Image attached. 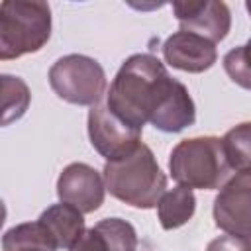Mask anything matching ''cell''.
Listing matches in <instances>:
<instances>
[{
	"label": "cell",
	"instance_id": "cell-2",
	"mask_svg": "<svg viewBox=\"0 0 251 251\" xmlns=\"http://www.w3.org/2000/svg\"><path fill=\"white\" fill-rule=\"evenodd\" d=\"M102 175L106 190L133 208H155L167 192V176L145 143L124 159L108 161Z\"/></svg>",
	"mask_w": 251,
	"mask_h": 251
},
{
	"label": "cell",
	"instance_id": "cell-9",
	"mask_svg": "<svg viewBox=\"0 0 251 251\" xmlns=\"http://www.w3.org/2000/svg\"><path fill=\"white\" fill-rule=\"evenodd\" d=\"M175 18L182 31L196 33L200 37L218 43L226 39L231 27V14L226 2L218 0H188L173 2Z\"/></svg>",
	"mask_w": 251,
	"mask_h": 251
},
{
	"label": "cell",
	"instance_id": "cell-17",
	"mask_svg": "<svg viewBox=\"0 0 251 251\" xmlns=\"http://www.w3.org/2000/svg\"><path fill=\"white\" fill-rule=\"evenodd\" d=\"M94 229L102 235L108 251H135L137 249V233L135 227L122 218H104Z\"/></svg>",
	"mask_w": 251,
	"mask_h": 251
},
{
	"label": "cell",
	"instance_id": "cell-10",
	"mask_svg": "<svg viewBox=\"0 0 251 251\" xmlns=\"http://www.w3.org/2000/svg\"><path fill=\"white\" fill-rule=\"evenodd\" d=\"M163 57L173 69L186 73H204L216 63L218 51L216 43H212L210 39L178 29L165 39Z\"/></svg>",
	"mask_w": 251,
	"mask_h": 251
},
{
	"label": "cell",
	"instance_id": "cell-18",
	"mask_svg": "<svg viewBox=\"0 0 251 251\" xmlns=\"http://www.w3.org/2000/svg\"><path fill=\"white\" fill-rule=\"evenodd\" d=\"M224 71L237 86L251 90V39L224 55Z\"/></svg>",
	"mask_w": 251,
	"mask_h": 251
},
{
	"label": "cell",
	"instance_id": "cell-6",
	"mask_svg": "<svg viewBox=\"0 0 251 251\" xmlns=\"http://www.w3.org/2000/svg\"><path fill=\"white\" fill-rule=\"evenodd\" d=\"M88 137L92 147L108 161H118L141 145V129L127 126L106 104H96L88 112Z\"/></svg>",
	"mask_w": 251,
	"mask_h": 251
},
{
	"label": "cell",
	"instance_id": "cell-21",
	"mask_svg": "<svg viewBox=\"0 0 251 251\" xmlns=\"http://www.w3.org/2000/svg\"><path fill=\"white\" fill-rule=\"evenodd\" d=\"M245 8H247V12H249V16H251V0L245 2Z\"/></svg>",
	"mask_w": 251,
	"mask_h": 251
},
{
	"label": "cell",
	"instance_id": "cell-23",
	"mask_svg": "<svg viewBox=\"0 0 251 251\" xmlns=\"http://www.w3.org/2000/svg\"><path fill=\"white\" fill-rule=\"evenodd\" d=\"M249 239H251V237H249Z\"/></svg>",
	"mask_w": 251,
	"mask_h": 251
},
{
	"label": "cell",
	"instance_id": "cell-12",
	"mask_svg": "<svg viewBox=\"0 0 251 251\" xmlns=\"http://www.w3.org/2000/svg\"><path fill=\"white\" fill-rule=\"evenodd\" d=\"M39 222L51 233L57 249H71L80 239V235L86 231L82 212H78L75 206L65 204V202L49 206L39 216Z\"/></svg>",
	"mask_w": 251,
	"mask_h": 251
},
{
	"label": "cell",
	"instance_id": "cell-20",
	"mask_svg": "<svg viewBox=\"0 0 251 251\" xmlns=\"http://www.w3.org/2000/svg\"><path fill=\"white\" fill-rule=\"evenodd\" d=\"M69 251H108V247H106L102 235L94 227H90L80 235V239Z\"/></svg>",
	"mask_w": 251,
	"mask_h": 251
},
{
	"label": "cell",
	"instance_id": "cell-14",
	"mask_svg": "<svg viewBox=\"0 0 251 251\" xmlns=\"http://www.w3.org/2000/svg\"><path fill=\"white\" fill-rule=\"evenodd\" d=\"M4 251H22V249H47L57 251V245L47 231V227L37 222H27L10 227L2 237Z\"/></svg>",
	"mask_w": 251,
	"mask_h": 251
},
{
	"label": "cell",
	"instance_id": "cell-11",
	"mask_svg": "<svg viewBox=\"0 0 251 251\" xmlns=\"http://www.w3.org/2000/svg\"><path fill=\"white\" fill-rule=\"evenodd\" d=\"M196 122V106L192 96L188 94L186 86L176 80L173 92L159 108V112L151 118V126L165 131V133H178L190 127Z\"/></svg>",
	"mask_w": 251,
	"mask_h": 251
},
{
	"label": "cell",
	"instance_id": "cell-22",
	"mask_svg": "<svg viewBox=\"0 0 251 251\" xmlns=\"http://www.w3.org/2000/svg\"><path fill=\"white\" fill-rule=\"evenodd\" d=\"M22 251H47V249H22Z\"/></svg>",
	"mask_w": 251,
	"mask_h": 251
},
{
	"label": "cell",
	"instance_id": "cell-3",
	"mask_svg": "<svg viewBox=\"0 0 251 251\" xmlns=\"http://www.w3.org/2000/svg\"><path fill=\"white\" fill-rule=\"evenodd\" d=\"M229 163L220 137L202 135L178 141L169 157L171 176L186 188L214 190L229 176Z\"/></svg>",
	"mask_w": 251,
	"mask_h": 251
},
{
	"label": "cell",
	"instance_id": "cell-5",
	"mask_svg": "<svg viewBox=\"0 0 251 251\" xmlns=\"http://www.w3.org/2000/svg\"><path fill=\"white\" fill-rule=\"evenodd\" d=\"M49 84L69 104L96 106L106 90V73L96 59L71 53L51 65Z\"/></svg>",
	"mask_w": 251,
	"mask_h": 251
},
{
	"label": "cell",
	"instance_id": "cell-16",
	"mask_svg": "<svg viewBox=\"0 0 251 251\" xmlns=\"http://www.w3.org/2000/svg\"><path fill=\"white\" fill-rule=\"evenodd\" d=\"M2 126L20 120L29 106V88L20 76L2 75Z\"/></svg>",
	"mask_w": 251,
	"mask_h": 251
},
{
	"label": "cell",
	"instance_id": "cell-8",
	"mask_svg": "<svg viewBox=\"0 0 251 251\" xmlns=\"http://www.w3.org/2000/svg\"><path fill=\"white\" fill-rule=\"evenodd\" d=\"M106 182L102 175L86 163H71L57 178V196L82 214L98 210L104 202Z\"/></svg>",
	"mask_w": 251,
	"mask_h": 251
},
{
	"label": "cell",
	"instance_id": "cell-13",
	"mask_svg": "<svg viewBox=\"0 0 251 251\" xmlns=\"http://www.w3.org/2000/svg\"><path fill=\"white\" fill-rule=\"evenodd\" d=\"M194 210H196V198L192 188L178 184L161 196L157 204L159 224L163 229H176L194 216Z\"/></svg>",
	"mask_w": 251,
	"mask_h": 251
},
{
	"label": "cell",
	"instance_id": "cell-4",
	"mask_svg": "<svg viewBox=\"0 0 251 251\" xmlns=\"http://www.w3.org/2000/svg\"><path fill=\"white\" fill-rule=\"evenodd\" d=\"M51 37V8L41 0H6L0 6V59L37 53Z\"/></svg>",
	"mask_w": 251,
	"mask_h": 251
},
{
	"label": "cell",
	"instance_id": "cell-7",
	"mask_svg": "<svg viewBox=\"0 0 251 251\" xmlns=\"http://www.w3.org/2000/svg\"><path fill=\"white\" fill-rule=\"evenodd\" d=\"M216 226L239 237H251V173L239 171L229 176L214 200Z\"/></svg>",
	"mask_w": 251,
	"mask_h": 251
},
{
	"label": "cell",
	"instance_id": "cell-15",
	"mask_svg": "<svg viewBox=\"0 0 251 251\" xmlns=\"http://www.w3.org/2000/svg\"><path fill=\"white\" fill-rule=\"evenodd\" d=\"M224 151L231 169L251 173V122L233 126L224 137Z\"/></svg>",
	"mask_w": 251,
	"mask_h": 251
},
{
	"label": "cell",
	"instance_id": "cell-1",
	"mask_svg": "<svg viewBox=\"0 0 251 251\" xmlns=\"http://www.w3.org/2000/svg\"><path fill=\"white\" fill-rule=\"evenodd\" d=\"M175 84L176 78L169 75L155 55L135 53L127 57L116 73L106 106L127 126L143 129L165 104Z\"/></svg>",
	"mask_w": 251,
	"mask_h": 251
},
{
	"label": "cell",
	"instance_id": "cell-19",
	"mask_svg": "<svg viewBox=\"0 0 251 251\" xmlns=\"http://www.w3.org/2000/svg\"><path fill=\"white\" fill-rule=\"evenodd\" d=\"M206 251H251V239L239 235H220L212 239Z\"/></svg>",
	"mask_w": 251,
	"mask_h": 251
}]
</instances>
